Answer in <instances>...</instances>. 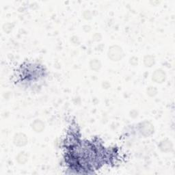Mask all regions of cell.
<instances>
[{
    "label": "cell",
    "mask_w": 175,
    "mask_h": 175,
    "mask_svg": "<svg viewBox=\"0 0 175 175\" xmlns=\"http://www.w3.org/2000/svg\"><path fill=\"white\" fill-rule=\"evenodd\" d=\"M108 56L113 61H118L122 57V51L118 46H112L110 48Z\"/></svg>",
    "instance_id": "6da1fadb"
},
{
    "label": "cell",
    "mask_w": 175,
    "mask_h": 175,
    "mask_svg": "<svg viewBox=\"0 0 175 175\" xmlns=\"http://www.w3.org/2000/svg\"><path fill=\"white\" fill-rule=\"evenodd\" d=\"M140 131L144 136H150L153 131V125L148 122H142L140 126Z\"/></svg>",
    "instance_id": "7a4b0ae2"
},
{
    "label": "cell",
    "mask_w": 175,
    "mask_h": 175,
    "mask_svg": "<svg viewBox=\"0 0 175 175\" xmlns=\"http://www.w3.org/2000/svg\"><path fill=\"white\" fill-rule=\"evenodd\" d=\"M14 142L16 146H24L27 144V138L25 135L23 133H18L16 135L15 138H14Z\"/></svg>",
    "instance_id": "3957f363"
},
{
    "label": "cell",
    "mask_w": 175,
    "mask_h": 175,
    "mask_svg": "<svg viewBox=\"0 0 175 175\" xmlns=\"http://www.w3.org/2000/svg\"><path fill=\"white\" fill-rule=\"evenodd\" d=\"M166 79V74L162 70H157L153 74V79L157 83H162Z\"/></svg>",
    "instance_id": "277c9868"
},
{
    "label": "cell",
    "mask_w": 175,
    "mask_h": 175,
    "mask_svg": "<svg viewBox=\"0 0 175 175\" xmlns=\"http://www.w3.org/2000/svg\"><path fill=\"white\" fill-rule=\"evenodd\" d=\"M32 128L34 129V130L36 132H41L45 128L44 123L40 120H34V122L32 123Z\"/></svg>",
    "instance_id": "5b68a950"
},
{
    "label": "cell",
    "mask_w": 175,
    "mask_h": 175,
    "mask_svg": "<svg viewBox=\"0 0 175 175\" xmlns=\"http://www.w3.org/2000/svg\"><path fill=\"white\" fill-rule=\"evenodd\" d=\"M159 147L162 151L168 152L172 150V148H173V144H172V143L170 141H168V140H165V141L161 142Z\"/></svg>",
    "instance_id": "8992f818"
},
{
    "label": "cell",
    "mask_w": 175,
    "mask_h": 175,
    "mask_svg": "<svg viewBox=\"0 0 175 175\" xmlns=\"http://www.w3.org/2000/svg\"><path fill=\"white\" fill-rule=\"evenodd\" d=\"M144 62L146 67H152V66L155 64L154 58L153 56H146L144 59Z\"/></svg>",
    "instance_id": "52a82bcc"
},
{
    "label": "cell",
    "mask_w": 175,
    "mask_h": 175,
    "mask_svg": "<svg viewBox=\"0 0 175 175\" xmlns=\"http://www.w3.org/2000/svg\"><path fill=\"white\" fill-rule=\"evenodd\" d=\"M90 67L94 71H98L101 68V63L97 60H93L90 62Z\"/></svg>",
    "instance_id": "ba28073f"
},
{
    "label": "cell",
    "mask_w": 175,
    "mask_h": 175,
    "mask_svg": "<svg viewBox=\"0 0 175 175\" xmlns=\"http://www.w3.org/2000/svg\"><path fill=\"white\" fill-rule=\"evenodd\" d=\"M27 156L26 154H25V153H20L18 157H17V161L20 163H25L27 162Z\"/></svg>",
    "instance_id": "9c48e42d"
},
{
    "label": "cell",
    "mask_w": 175,
    "mask_h": 175,
    "mask_svg": "<svg viewBox=\"0 0 175 175\" xmlns=\"http://www.w3.org/2000/svg\"><path fill=\"white\" fill-rule=\"evenodd\" d=\"M148 92V94H149L150 96H155L157 93V90L156 89L153 88V87H150L148 88V90H147Z\"/></svg>",
    "instance_id": "30bf717a"
}]
</instances>
